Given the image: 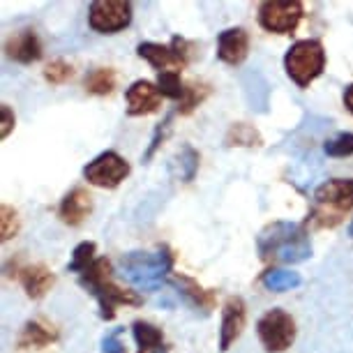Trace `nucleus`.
<instances>
[{
  "label": "nucleus",
  "instance_id": "obj_1",
  "mask_svg": "<svg viewBox=\"0 0 353 353\" xmlns=\"http://www.w3.org/2000/svg\"><path fill=\"white\" fill-rule=\"evenodd\" d=\"M256 250L263 261L272 263H301L312 256L307 224L272 222L259 233Z\"/></svg>",
  "mask_w": 353,
  "mask_h": 353
},
{
  "label": "nucleus",
  "instance_id": "obj_2",
  "mask_svg": "<svg viewBox=\"0 0 353 353\" xmlns=\"http://www.w3.org/2000/svg\"><path fill=\"white\" fill-rule=\"evenodd\" d=\"M79 284L90 296H95V301L99 305V316L104 321H111L116 316V307H121V305H130V307L143 305V298L137 291L123 289V286L113 282V265L106 256H97L95 263L79 275Z\"/></svg>",
  "mask_w": 353,
  "mask_h": 353
},
{
  "label": "nucleus",
  "instance_id": "obj_3",
  "mask_svg": "<svg viewBox=\"0 0 353 353\" xmlns=\"http://www.w3.org/2000/svg\"><path fill=\"white\" fill-rule=\"evenodd\" d=\"M353 208V178H332L319 185L314 192V208L307 222H314L319 229H332L342 222V217Z\"/></svg>",
  "mask_w": 353,
  "mask_h": 353
},
{
  "label": "nucleus",
  "instance_id": "obj_4",
  "mask_svg": "<svg viewBox=\"0 0 353 353\" xmlns=\"http://www.w3.org/2000/svg\"><path fill=\"white\" fill-rule=\"evenodd\" d=\"M123 270L137 289L155 291L173 272V252L166 245L159 252H130L123 256Z\"/></svg>",
  "mask_w": 353,
  "mask_h": 353
},
{
  "label": "nucleus",
  "instance_id": "obj_5",
  "mask_svg": "<svg viewBox=\"0 0 353 353\" xmlns=\"http://www.w3.org/2000/svg\"><path fill=\"white\" fill-rule=\"evenodd\" d=\"M284 70L298 88H310V83L323 74L325 49L321 39H298L284 53Z\"/></svg>",
  "mask_w": 353,
  "mask_h": 353
},
{
  "label": "nucleus",
  "instance_id": "obj_6",
  "mask_svg": "<svg viewBox=\"0 0 353 353\" xmlns=\"http://www.w3.org/2000/svg\"><path fill=\"white\" fill-rule=\"evenodd\" d=\"M192 53H194V44L188 42L185 37H173L169 44L141 42L137 46V56L143 58L145 63H150L159 74L188 68Z\"/></svg>",
  "mask_w": 353,
  "mask_h": 353
},
{
  "label": "nucleus",
  "instance_id": "obj_7",
  "mask_svg": "<svg viewBox=\"0 0 353 353\" xmlns=\"http://www.w3.org/2000/svg\"><path fill=\"white\" fill-rule=\"evenodd\" d=\"M296 319L282 307L268 310L256 323L259 342L268 353H284L296 342Z\"/></svg>",
  "mask_w": 353,
  "mask_h": 353
},
{
  "label": "nucleus",
  "instance_id": "obj_8",
  "mask_svg": "<svg viewBox=\"0 0 353 353\" xmlns=\"http://www.w3.org/2000/svg\"><path fill=\"white\" fill-rule=\"evenodd\" d=\"M303 3L301 0H265L259 5V23L263 30L275 35H289L303 21Z\"/></svg>",
  "mask_w": 353,
  "mask_h": 353
},
{
  "label": "nucleus",
  "instance_id": "obj_9",
  "mask_svg": "<svg viewBox=\"0 0 353 353\" xmlns=\"http://www.w3.org/2000/svg\"><path fill=\"white\" fill-rule=\"evenodd\" d=\"M130 176V162L116 150H104L83 166V178L99 190H116Z\"/></svg>",
  "mask_w": 353,
  "mask_h": 353
},
{
  "label": "nucleus",
  "instance_id": "obj_10",
  "mask_svg": "<svg viewBox=\"0 0 353 353\" xmlns=\"http://www.w3.org/2000/svg\"><path fill=\"white\" fill-rule=\"evenodd\" d=\"M134 10L128 0H95L88 10V26L99 35H113L132 23Z\"/></svg>",
  "mask_w": 353,
  "mask_h": 353
},
{
  "label": "nucleus",
  "instance_id": "obj_11",
  "mask_svg": "<svg viewBox=\"0 0 353 353\" xmlns=\"http://www.w3.org/2000/svg\"><path fill=\"white\" fill-rule=\"evenodd\" d=\"M248 321V307L241 296H229L222 307V325H219V351H229L231 344L243 335Z\"/></svg>",
  "mask_w": 353,
  "mask_h": 353
},
{
  "label": "nucleus",
  "instance_id": "obj_12",
  "mask_svg": "<svg viewBox=\"0 0 353 353\" xmlns=\"http://www.w3.org/2000/svg\"><path fill=\"white\" fill-rule=\"evenodd\" d=\"M125 102H128V116H150L162 106V92L157 83L139 79L125 90Z\"/></svg>",
  "mask_w": 353,
  "mask_h": 353
},
{
  "label": "nucleus",
  "instance_id": "obj_13",
  "mask_svg": "<svg viewBox=\"0 0 353 353\" xmlns=\"http://www.w3.org/2000/svg\"><path fill=\"white\" fill-rule=\"evenodd\" d=\"M250 53V35L245 28H226L217 35V58L226 65H243Z\"/></svg>",
  "mask_w": 353,
  "mask_h": 353
},
{
  "label": "nucleus",
  "instance_id": "obj_14",
  "mask_svg": "<svg viewBox=\"0 0 353 353\" xmlns=\"http://www.w3.org/2000/svg\"><path fill=\"white\" fill-rule=\"evenodd\" d=\"M5 56L19 65H32L42 58V39L35 30H19L5 42Z\"/></svg>",
  "mask_w": 353,
  "mask_h": 353
},
{
  "label": "nucleus",
  "instance_id": "obj_15",
  "mask_svg": "<svg viewBox=\"0 0 353 353\" xmlns=\"http://www.w3.org/2000/svg\"><path fill=\"white\" fill-rule=\"evenodd\" d=\"M92 212V196L88 190L74 188L63 196V201L58 203V217L63 224L68 226H81Z\"/></svg>",
  "mask_w": 353,
  "mask_h": 353
},
{
  "label": "nucleus",
  "instance_id": "obj_16",
  "mask_svg": "<svg viewBox=\"0 0 353 353\" xmlns=\"http://www.w3.org/2000/svg\"><path fill=\"white\" fill-rule=\"evenodd\" d=\"M19 282H21L26 296L32 298V301H39V298H44L51 291L56 277H53V272L44 263H32L19 268Z\"/></svg>",
  "mask_w": 353,
  "mask_h": 353
},
{
  "label": "nucleus",
  "instance_id": "obj_17",
  "mask_svg": "<svg viewBox=\"0 0 353 353\" xmlns=\"http://www.w3.org/2000/svg\"><path fill=\"white\" fill-rule=\"evenodd\" d=\"M171 284H176L178 289H181L183 296H185V301H188L190 305H194L196 310H203V312L215 310L217 293L210 291V289H203V286L199 284L196 279L176 272V275H171Z\"/></svg>",
  "mask_w": 353,
  "mask_h": 353
},
{
  "label": "nucleus",
  "instance_id": "obj_18",
  "mask_svg": "<svg viewBox=\"0 0 353 353\" xmlns=\"http://www.w3.org/2000/svg\"><path fill=\"white\" fill-rule=\"evenodd\" d=\"M58 339V332L46 325L42 321H28L19 332V339H17V346L21 351H37V349H44V346L53 344Z\"/></svg>",
  "mask_w": 353,
  "mask_h": 353
},
{
  "label": "nucleus",
  "instance_id": "obj_19",
  "mask_svg": "<svg viewBox=\"0 0 353 353\" xmlns=\"http://www.w3.org/2000/svg\"><path fill=\"white\" fill-rule=\"evenodd\" d=\"M132 335L139 344V353H169V346L164 344V332L157 325L148 321H134Z\"/></svg>",
  "mask_w": 353,
  "mask_h": 353
},
{
  "label": "nucleus",
  "instance_id": "obj_20",
  "mask_svg": "<svg viewBox=\"0 0 353 353\" xmlns=\"http://www.w3.org/2000/svg\"><path fill=\"white\" fill-rule=\"evenodd\" d=\"M116 81H118V77H116V72H113V68H95L85 74L83 85H85V92H90V95L104 97L113 92Z\"/></svg>",
  "mask_w": 353,
  "mask_h": 353
},
{
  "label": "nucleus",
  "instance_id": "obj_21",
  "mask_svg": "<svg viewBox=\"0 0 353 353\" xmlns=\"http://www.w3.org/2000/svg\"><path fill=\"white\" fill-rule=\"evenodd\" d=\"M261 284L268 291L282 293V291H293L303 284L301 272H293V270H282V268H270L265 270L261 275Z\"/></svg>",
  "mask_w": 353,
  "mask_h": 353
},
{
  "label": "nucleus",
  "instance_id": "obj_22",
  "mask_svg": "<svg viewBox=\"0 0 353 353\" xmlns=\"http://www.w3.org/2000/svg\"><path fill=\"white\" fill-rule=\"evenodd\" d=\"M226 145H238V148H259L263 143L261 134L248 123H233L224 137Z\"/></svg>",
  "mask_w": 353,
  "mask_h": 353
},
{
  "label": "nucleus",
  "instance_id": "obj_23",
  "mask_svg": "<svg viewBox=\"0 0 353 353\" xmlns=\"http://www.w3.org/2000/svg\"><path fill=\"white\" fill-rule=\"evenodd\" d=\"M95 252H97V245L92 241H83L79 243L74 252H72V261L68 263V270L70 272H77V275H81L83 270H88L92 263H95Z\"/></svg>",
  "mask_w": 353,
  "mask_h": 353
},
{
  "label": "nucleus",
  "instance_id": "obj_24",
  "mask_svg": "<svg viewBox=\"0 0 353 353\" xmlns=\"http://www.w3.org/2000/svg\"><path fill=\"white\" fill-rule=\"evenodd\" d=\"M157 88L162 92V97H169V99H176V102H181L183 95H185V85L181 81V72H162V74H157Z\"/></svg>",
  "mask_w": 353,
  "mask_h": 353
},
{
  "label": "nucleus",
  "instance_id": "obj_25",
  "mask_svg": "<svg viewBox=\"0 0 353 353\" xmlns=\"http://www.w3.org/2000/svg\"><path fill=\"white\" fill-rule=\"evenodd\" d=\"M19 229H21V219L14 208H10L8 203L0 205V241L8 243L10 238H14Z\"/></svg>",
  "mask_w": 353,
  "mask_h": 353
},
{
  "label": "nucleus",
  "instance_id": "obj_26",
  "mask_svg": "<svg viewBox=\"0 0 353 353\" xmlns=\"http://www.w3.org/2000/svg\"><path fill=\"white\" fill-rule=\"evenodd\" d=\"M72 77H74V68H72L68 61H63V58H58V61H51L44 68V79H46V83H51V85L68 83Z\"/></svg>",
  "mask_w": 353,
  "mask_h": 353
},
{
  "label": "nucleus",
  "instance_id": "obj_27",
  "mask_svg": "<svg viewBox=\"0 0 353 353\" xmlns=\"http://www.w3.org/2000/svg\"><path fill=\"white\" fill-rule=\"evenodd\" d=\"M205 97H208V85L188 83V85H185V95H183V99H181V106H178V113L188 116V113L194 111L196 106L201 104Z\"/></svg>",
  "mask_w": 353,
  "mask_h": 353
},
{
  "label": "nucleus",
  "instance_id": "obj_28",
  "mask_svg": "<svg viewBox=\"0 0 353 353\" xmlns=\"http://www.w3.org/2000/svg\"><path fill=\"white\" fill-rule=\"evenodd\" d=\"M328 157H351L353 155V132H342L323 145Z\"/></svg>",
  "mask_w": 353,
  "mask_h": 353
},
{
  "label": "nucleus",
  "instance_id": "obj_29",
  "mask_svg": "<svg viewBox=\"0 0 353 353\" xmlns=\"http://www.w3.org/2000/svg\"><path fill=\"white\" fill-rule=\"evenodd\" d=\"M196 171H199V152L192 145H185L181 150V173L178 176H181V181L190 183L194 181Z\"/></svg>",
  "mask_w": 353,
  "mask_h": 353
},
{
  "label": "nucleus",
  "instance_id": "obj_30",
  "mask_svg": "<svg viewBox=\"0 0 353 353\" xmlns=\"http://www.w3.org/2000/svg\"><path fill=\"white\" fill-rule=\"evenodd\" d=\"M169 125H171V116L166 118V121L162 123V125H157V130H155V134H152V141H150V145H148V150H145V155H143V159L148 162V159L155 155V150L159 148V143L164 141V137L169 134Z\"/></svg>",
  "mask_w": 353,
  "mask_h": 353
},
{
  "label": "nucleus",
  "instance_id": "obj_31",
  "mask_svg": "<svg viewBox=\"0 0 353 353\" xmlns=\"http://www.w3.org/2000/svg\"><path fill=\"white\" fill-rule=\"evenodd\" d=\"M14 123H17V118H14V111L10 109L8 104H3L0 106V139H8L10 137V132L14 130Z\"/></svg>",
  "mask_w": 353,
  "mask_h": 353
},
{
  "label": "nucleus",
  "instance_id": "obj_32",
  "mask_svg": "<svg viewBox=\"0 0 353 353\" xmlns=\"http://www.w3.org/2000/svg\"><path fill=\"white\" fill-rule=\"evenodd\" d=\"M102 353H125V344L121 342V330H113L102 339Z\"/></svg>",
  "mask_w": 353,
  "mask_h": 353
},
{
  "label": "nucleus",
  "instance_id": "obj_33",
  "mask_svg": "<svg viewBox=\"0 0 353 353\" xmlns=\"http://www.w3.org/2000/svg\"><path fill=\"white\" fill-rule=\"evenodd\" d=\"M342 102H344V106H346V111L353 113V83H349V85H346V88H344Z\"/></svg>",
  "mask_w": 353,
  "mask_h": 353
},
{
  "label": "nucleus",
  "instance_id": "obj_34",
  "mask_svg": "<svg viewBox=\"0 0 353 353\" xmlns=\"http://www.w3.org/2000/svg\"><path fill=\"white\" fill-rule=\"evenodd\" d=\"M349 236H351V238H353V224H351V226H349Z\"/></svg>",
  "mask_w": 353,
  "mask_h": 353
}]
</instances>
